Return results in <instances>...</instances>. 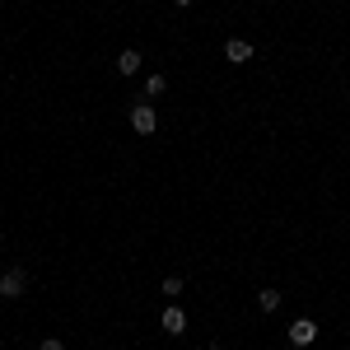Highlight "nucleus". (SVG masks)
Segmentation results:
<instances>
[{"label":"nucleus","mask_w":350,"mask_h":350,"mask_svg":"<svg viewBox=\"0 0 350 350\" xmlns=\"http://www.w3.org/2000/svg\"><path fill=\"white\" fill-rule=\"evenodd\" d=\"M131 126H135V135H154V126H159V112L150 108V103H135V108H131Z\"/></svg>","instance_id":"f257e3e1"},{"label":"nucleus","mask_w":350,"mask_h":350,"mask_svg":"<svg viewBox=\"0 0 350 350\" xmlns=\"http://www.w3.org/2000/svg\"><path fill=\"white\" fill-rule=\"evenodd\" d=\"M24 290H28V275L19 267H10L5 275H0V299H19Z\"/></svg>","instance_id":"f03ea898"},{"label":"nucleus","mask_w":350,"mask_h":350,"mask_svg":"<svg viewBox=\"0 0 350 350\" xmlns=\"http://www.w3.org/2000/svg\"><path fill=\"white\" fill-rule=\"evenodd\" d=\"M318 341V323L313 318H295L290 323V346H313Z\"/></svg>","instance_id":"7ed1b4c3"},{"label":"nucleus","mask_w":350,"mask_h":350,"mask_svg":"<svg viewBox=\"0 0 350 350\" xmlns=\"http://www.w3.org/2000/svg\"><path fill=\"white\" fill-rule=\"evenodd\" d=\"M163 332H168V336H183V332H187V313H183L178 304L163 308Z\"/></svg>","instance_id":"20e7f679"},{"label":"nucleus","mask_w":350,"mask_h":350,"mask_svg":"<svg viewBox=\"0 0 350 350\" xmlns=\"http://www.w3.org/2000/svg\"><path fill=\"white\" fill-rule=\"evenodd\" d=\"M224 56H229L234 66H243V61H252V42H243V38H229V42H224Z\"/></svg>","instance_id":"39448f33"},{"label":"nucleus","mask_w":350,"mask_h":350,"mask_svg":"<svg viewBox=\"0 0 350 350\" xmlns=\"http://www.w3.org/2000/svg\"><path fill=\"white\" fill-rule=\"evenodd\" d=\"M135 70H140V52H135V47H126V52L117 56V75H126V80H131Z\"/></svg>","instance_id":"423d86ee"},{"label":"nucleus","mask_w":350,"mask_h":350,"mask_svg":"<svg viewBox=\"0 0 350 350\" xmlns=\"http://www.w3.org/2000/svg\"><path fill=\"white\" fill-rule=\"evenodd\" d=\"M257 308L262 313H275L280 308V290H257Z\"/></svg>","instance_id":"0eeeda50"},{"label":"nucleus","mask_w":350,"mask_h":350,"mask_svg":"<svg viewBox=\"0 0 350 350\" xmlns=\"http://www.w3.org/2000/svg\"><path fill=\"white\" fill-rule=\"evenodd\" d=\"M183 295V275H163V299H178Z\"/></svg>","instance_id":"6e6552de"},{"label":"nucleus","mask_w":350,"mask_h":350,"mask_svg":"<svg viewBox=\"0 0 350 350\" xmlns=\"http://www.w3.org/2000/svg\"><path fill=\"white\" fill-rule=\"evenodd\" d=\"M163 89H168V80H163V75H150V80H145V94H150V98H154V94H163Z\"/></svg>","instance_id":"1a4fd4ad"},{"label":"nucleus","mask_w":350,"mask_h":350,"mask_svg":"<svg viewBox=\"0 0 350 350\" xmlns=\"http://www.w3.org/2000/svg\"><path fill=\"white\" fill-rule=\"evenodd\" d=\"M38 350H66V346H61L56 336H47V341H38Z\"/></svg>","instance_id":"9d476101"},{"label":"nucleus","mask_w":350,"mask_h":350,"mask_svg":"<svg viewBox=\"0 0 350 350\" xmlns=\"http://www.w3.org/2000/svg\"><path fill=\"white\" fill-rule=\"evenodd\" d=\"M173 5H191V0H173Z\"/></svg>","instance_id":"9b49d317"},{"label":"nucleus","mask_w":350,"mask_h":350,"mask_svg":"<svg viewBox=\"0 0 350 350\" xmlns=\"http://www.w3.org/2000/svg\"><path fill=\"white\" fill-rule=\"evenodd\" d=\"M211 350H224V346H211Z\"/></svg>","instance_id":"f8f14e48"}]
</instances>
